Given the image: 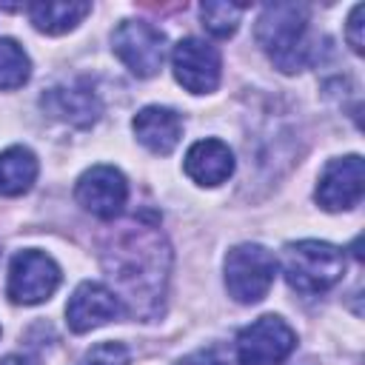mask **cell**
<instances>
[{"mask_svg": "<svg viewBox=\"0 0 365 365\" xmlns=\"http://www.w3.org/2000/svg\"><path fill=\"white\" fill-rule=\"evenodd\" d=\"M128 359L131 351L123 342H100L80 359V365H128Z\"/></svg>", "mask_w": 365, "mask_h": 365, "instance_id": "19", "label": "cell"}, {"mask_svg": "<svg viewBox=\"0 0 365 365\" xmlns=\"http://www.w3.org/2000/svg\"><path fill=\"white\" fill-rule=\"evenodd\" d=\"M40 106L46 108V114L77 128H88L100 117V97L88 83L54 86L40 97Z\"/></svg>", "mask_w": 365, "mask_h": 365, "instance_id": "12", "label": "cell"}, {"mask_svg": "<svg viewBox=\"0 0 365 365\" xmlns=\"http://www.w3.org/2000/svg\"><path fill=\"white\" fill-rule=\"evenodd\" d=\"M100 262L114 282L125 317L154 319L165 299L171 248L154 220L131 217L114 225L100 242Z\"/></svg>", "mask_w": 365, "mask_h": 365, "instance_id": "1", "label": "cell"}, {"mask_svg": "<svg viewBox=\"0 0 365 365\" xmlns=\"http://www.w3.org/2000/svg\"><path fill=\"white\" fill-rule=\"evenodd\" d=\"M274 274V254L257 242H240L225 254V288L242 305L259 302L271 291Z\"/></svg>", "mask_w": 365, "mask_h": 365, "instance_id": "4", "label": "cell"}, {"mask_svg": "<svg viewBox=\"0 0 365 365\" xmlns=\"http://www.w3.org/2000/svg\"><path fill=\"white\" fill-rule=\"evenodd\" d=\"M0 365H37L31 356H23V354H9L0 359Z\"/></svg>", "mask_w": 365, "mask_h": 365, "instance_id": "22", "label": "cell"}, {"mask_svg": "<svg viewBox=\"0 0 365 365\" xmlns=\"http://www.w3.org/2000/svg\"><path fill=\"white\" fill-rule=\"evenodd\" d=\"M362 180H365V168L359 154L331 160L319 177L317 202L325 211H348L362 200Z\"/></svg>", "mask_w": 365, "mask_h": 365, "instance_id": "11", "label": "cell"}, {"mask_svg": "<svg viewBox=\"0 0 365 365\" xmlns=\"http://www.w3.org/2000/svg\"><path fill=\"white\" fill-rule=\"evenodd\" d=\"M200 17H202V26L214 37H231L240 26L242 6H237V3H202Z\"/></svg>", "mask_w": 365, "mask_h": 365, "instance_id": "18", "label": "cell"}, {"mask_svg": "<svg viewBox=\"0 0 365 365\" xmlns=\"http://www.w3.org/2000/svg\"><path fill=\"white\" fill-rule=\"evenodd\" d=\"M171 68L177 83L191 94H208L220 83V51L200 40V37H182L171 51Z\"/></svg>", "mask_w": 365, "mask_h": 365, "instance_id": "8", "label": "cell"}, {"mask_svg": "<svg viewBox=\"0 0 365 365\" xmlns=\"http://www.w3.org/2000/svg\"><path fill=\"white\" fill-rule=\"evenodd\" d=\"M362 17H365V6L359 3V6H354L351 9V17H348V23H345V40H348V46L356 51V54H362Z\"/></svg>", "mask_w": 365, "mask_h": 365, "instance_id": "20", "label": "cell"}, {"mask_svg": "<svg viewBox=\"0 0 365 365\" xmlns=\"http://www.w3.org/2000/svg\"><path fill=\"white\" fill-rule=\"evenodd\" d=\"M177 365H222V362H220V356L214 351H194V354L182 356Z\"/></svg>", "mask_w": 365, "mask_h": 365, "instance_id": "21", "label": "cell"}, {"mask_svg": "<svg viewBox=\"0 0 365 365\" xmlns=\"http://www.w3.org/2000/svg\"><path fill=\"white\" fill-rule=\"evenodd\" d=\"M114 54L137 77H154L165 60V34L148 20H123L111 34Z\"/></svg>", "mask_w": 365, "mask_h": 365, "instance_id": "7", "label": "cell"}, {"mask_svg": "<svg viewBox=\"0 0 365 365\" xmlns=\"http://www.w3.org/2000/svg\"><path fill=\"white\" fill-rule=\"evenodd\" d=\"M120 317H125L120 297L108 285L91 282V279L80 282L66 305V322L74 334H86V331H91L103 322L120 319Z\"/></svg>", "mask_w": 365, "mask_h": 365, "instance_id": "10", "label": "cell"}, {"mask_svg": "<svg viewBox=\"0 0 365 365\" xmlns=\"http://www.w3.org/2000/svg\"><path fill=\"white\" fill-rule=\"evenodd\" d=\"M185 174L197 185H220L234 174V151L214 137L197 140L185 151Z\"/></svg>", "mask_w": 365, "mask_h": 365, "instance_id": "14", "label": "cell"}, {"mask_svg": "<svg viewBox=\"0 0 365 365\" xmlns=\"http://www.w3.org/2000/svg\"><path fill=\"white\" fill-rule=\"evenodd\" d=\"M31 74V60L20 43L11 37H0V91L20 88Z\"/></svg>", "mask_w": 365, "mask_h": 365, "instance_id": "17", "label": "cell"}, {"mask_svg": "<svg viewBox=\"0 0 365 365\" xmlns=\"http://www.w3.org/2000/svg\"><path fill=\"white\" fill-rule=\"evenodd\" d=\"M345 271V254L322 240H299L288 242L282 251V274L285 282L299 294H322L334 282H339Z\"/></svg>", "mask_w": 365, "mask_h": 365, "instance_id": "3", "label": "cell"}, {"mask_svg": "<svg viewBox=\"0 0 365 365\" xmlns=\"http://www.w3.org/2000/svg\"><path fill=\"white\" fill-rule=\"evenodd\" d=\"M26 11L37 31L66 34L91 11V6L88 3H29Z\"/></svg>", "mask_w": 365, "mask_h": 365, "instance_id": "16", "label": "cell"}, {"mask_svg": "<svg viewBox=\"0 0 365 365\" xmlns=\"http://www.w3.org/2000/svg\"><path fill=\"white\" fill-rule=\"evenodd\" d=\"M37 180V157L26 145H11L0 151V194L17 197Z\"/></svg>", "mask_w": 365, "mask_h": 365, "instance_id": "15", "label": "cell"}, {"mask_svg": "<svg viewBox=\"0 0 365 365\" xmlns=\"http://www.w3.org/2000/svg\"><path fill=\"white\" fill-rule=\"evenodd\" d=\"M297 348L294 328L274 314L259 317L237 334V359L240 365H279Z\"/></svg>", "mask_w": 365, "mask_h": 365, "instance_id": "6", "label": "cell"}, {"mask_svg": "<svg viewBox=\"0 0 365 365\" xmlns=\"http://www.w3.org/2000/svg\"><path fill=\"white\" fill-rule=\"evenodd\" d=\"M257 40L265 48L268 60L294 74L308 66L311 60V40H308V9L297 3H274L265 6L257 23Z\"/></svg>", "mask_w": 365, "mask_h": 365, "instance_id": "2", "label": "cell"}, {"mask_svg": "<svg viewBox=\"0 0 365 365\" xmlns=\"http://www.w3.org/2000/svg\"><path fill=\"white\" fill-rule=\"evenodd\" d=\"M128 197V182L114 165H91L74 185V200L100 220H114Z\"/></svg>", "mask_w": 365, "mask_h": 365, "instance_id": "9", "label": "cell"}, {"mask_svg": "<svg viewBox=\"0 0 365 365\" xmlns=\"http://www.w3.org/2000/svg\"><path fill=\"white\" fill-rule=\"evenodd\" d=\"M131 128L137 134V140L151 151V154H171L182 137V120L177 111L165 108V106H145L134 114Z\"/></svg>", "mask_w": 365, "mask_h": 365, "instance_id": "13", "label": "cell"}, {"mask_svg": "<svg viewBox=\"0 0 365 365\" xmlns=\"http://www.w3.org/2000/svg\"><path fill=\"white\" fill-rule=\"evenodd\" d=\"M60 285V265L37 248L17 251L9 265L6 297L17 305H37L46 302Z\"/></svg>", "mask_w": 365, "mask_h": 365, "instance_id": "5", "label": "cell"}]
</instances>
